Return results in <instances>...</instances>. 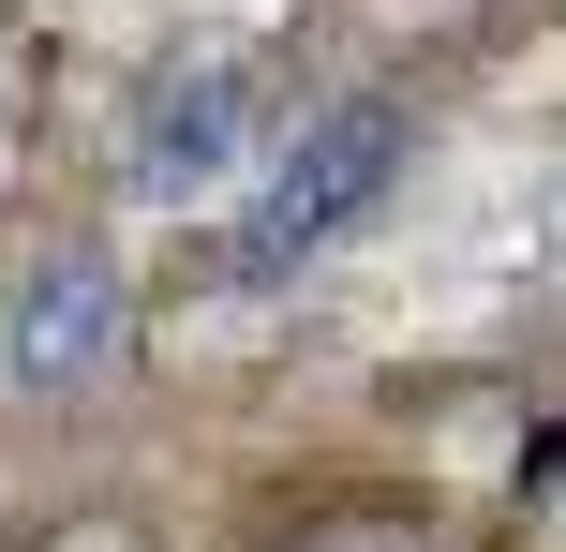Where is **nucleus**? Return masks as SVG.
Instances as JSON below:
<instances>
[{
  "label": "nucleus",
  "instance_id": "obj_3",
  "mask_svg": "<svg viewBox=\"0 0 566 552\" xmlns=\"http://www.w3.org/2000/svg\"><path fill=\"white\" fill-rule=\"evenodd\" d=\"M119 344H135V299H119L105 254H45L0 299V374L15 388H90V374H119Z\"/></svg>",
  "mask_w": 566,
  "mask_h": 552
},
{
  "label": "nucleus",
  "instance_id": "obj_1",
  "mask_svg": "<svg viewBox=\"0 0 566 552\" xmlns=\"http://www.w3.org/2000/svg\"><path fill=\"white\" fill-rule=\"evenodd\" d=\"M388 179H402V105H388V90H343L328 119H298V135L269 149L254 195H239V225H224V284H283V269L328 254V239L358 225Z\"/></svg>",
  "mask_w": 566,
  "mask_h": 552
},
{
  "label": "nucleus",
  "instance_id": "obj_2",
  "mask_svg": "<svg viewBox=\"0 0 566 552\" xmlns=\"http://www.w3.org/2000/svg\"><path fill=\"white\" fill-rule=\"evenodd\" d=\"M283 119H269V60L209 45V60H165L119 119V195L135 209H209L224 179H269Z\"/></svg>",
  "mask_w": 566,
  "mask_h": 552
}]
</instances>
